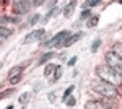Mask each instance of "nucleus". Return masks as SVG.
Listing matches in <instances>:
<instances>
[{"label":"nucleus","instance_id":"19","mask_svg":"<svg viewBox=\"0 0 122 109\" xmlns=\"http://www.w3.org/2000/svg\"><path fill=\"white\" fill-rule=\"evenodd\" d=\"M62 73H64V70H62V67H57V70H56V73H54V77H52V80L54 82H57L60 77H62Z\"/></svg>","mask_w":122,"mask_h":109},{"label":"nucleus","instance_id":"7","mask_svg":"<svg viewBox=\"0 0 122 109\" xmlns=\"http://www.w3.org/2000/svg\"><path fill=\"white\" fill-rule=\"evenodd\" d=\"M29 10V3L28 2H13V11L16 15H25L26 11Z\"/></svg>","mask_w":122,"mask_h":109},{"label":"nucleus","instance_id":"20","mask_svg":"<svg viewBox=\"0 0 122 109\" xmlns=\"http://www.w3.org/2000/svg\"><path fill=\"white\" fill-rule=\"evenodd\" d=\"M98 5H101V2H98V0H93V2H86V3H85V10H86V8H91V7H98Z\"/></svg>","mask_w":122,"mask_h":109},{"label":"nucleus","instance_id":"26","mask_svg":"<svg viewBox=\"0 0 122 109\" xmlns=\"http://www.w3.org/2000/svg\"><path fill=\"white\" fill-rule=\"evenodd\" d=\"M11 93H13V88H10V90L3 91V93H2V99H3V98H7V96H10Z\"/></svg>","mask_w":122,"mask_h":109},{"label":"nucleus","instance_id":"25","mask_svg":"<svg viewBox=\"0 0 122 109\" xmlns=\"http://www.w3.org/2000/svg\"><path fill=\"white\" fill-rule=\"evenodd\" d=\"M21 77H23V75H18V77H15V78H10V85H16V83H20Z\"/></svg>","mask_w":122,"mask_h":109},{"label":"nucleus","instance_id":"17","mask_svg":"<svg viewBox=\"0 0 122 109\" xmlns=\"http://www.w3.org/2000/svg\"><path fill=\"white\" fill-rule=\"evenodd\" d=\"M0 33H2V39H7L8 36H11V31H10V29H7L5 26H2Z\"/></svg>","mask_w":122,"mask_h":109},{"label":"nucleus","instance_id":"4","mask_svg":"<svg viewBox=\"0 0 122 109\" xmlns=\"http://www.w3.org/2000/svg\"><path fill=\"white\" fill-rule=\"evenodd\" d=\"M104 59H106V65H109L112 70H116L122 77V59L121 57L117 54H114L112 51H109V52H106Z\"/></svg>","mask_w":122,"mask_h":109},{"label":"nucleus","instance_id":"8","mask_svg":"<svg viewBox=\"0 0 122 109\" xmlns=\"http://www.w3.org/2000/svg\"><path fill=\"white\" fill-rule=\"evenodd\" d=\"M83 36V33H81V31H78V33H75V34H72V36L68 37V39H67L65 41V44H64V47H70V46H73L76 42V41H78V39H80V37Z\"/></svg>","mask_w":122,"mask_h":109},{"label":"nucleus","instance_id":"6","mask_svg":"<svg viewBox=\"0 0 122 109\" xmlns=\"http://www.w3.org/2000/svg\"><path fill=\"white\" fill-rule=\"evenodd\" d=\"M85 109H114V108H111L107 103H104L101 99H93L85 104Z\"/></svg>","mask_w":122,"mask_h":109},{"label":"nucleus","instance_id":"10","mask_svg":"<svg viewBox=\"0 0 122 109\" xmlns=\"http://www.w3.org/2000/svg\"><path fill=\"white\" fill-rule=\"evenodd\" d=\"M57 67H59V65L49 64V65L46 67V68H44V77H47V78H49L51 75H54V73H56V70H57Z\"/></svg>","mask_w":122,"mask_h":109},{"label":"nucleus","instance_id":"15","mask_svg":"<svg viewBox=\"0 0 122 109\" xmlns=\"http://www.w3.org/2000/svg\"><path fill=\"white\" fill-rule=\"evenodd\" d=\"M99 46H101V37H96L93 41V46H91V52H98Z\"/></svg>","mask_w":122,"mask_h":109},{"label":"nucleus","instance_id":"1","mask_svg":"<svg viewBox=\"0 0 122 109\" xmlns=\"http://www.w3.org/2000/svg\"><path fill=\"white\" fill-rule=\"evenodd\" d=\"M91 90H93L94 93L104 96L106 99H116V98H117V88H116L114 85H111V83L101 80V78L91 80Z\"/></svg>","mask_w":122,"mask_h":109},{"label":"nucleus","instance_id":"11","mask_svg":"<svg viewBox=\"0 0 122 109\" xmlns=\"http://www.w3.org/2000/svg\"><path fill=\"white\" fill-rule=\"evenodd\" d=\"M52 57H54V52H51V51H49V52H46V54H44L42 57H41V59H39L38 65H44V64H47V62L52 59Z\"/></svg>","mask_w":122,"mask_h":109},{"label":"nucleus","instance_id":"5","mask_svg":"<svg viewBox=\"0 0 122 109\" xmlns=\"http://www.w3.org/2000/svg\"><path fill=\"white\" fill-rule=\"evenodd\" d=\"M44 34H46V31H44L42 28H41V29H34V31H31V33H29L28 36H26L25 39H23V42H25V44H29V42L39 41V39H41V37L44 36Z\"/></svg>","mask_w":122,"mask_h":109},{"label":"nucleus","instance_id":"2","mask_svg":"<svg viewBox=\"0 0 122 109\" xmlns=\"http://www.w3.org/2000/svg\"><path fill=\"white\" fill-rule=\"evenodd\" d=\"M94 72H96V75H98V78H101V80H104V82L114 85L116 88L122 85V77L116 72V70H112L109 65H106V64L104 65H98Z\"/></svg>","mask_w":122,"mask_h":109},{"label":"nucleus","instance_id":"22","mask_svg":"<svg viewBox=\"0 0 122 109\" xmlns=\"http://www.w3.org/2000/svg\"><path fill=\"white\" fill-rule=\"evenodd\" d=\"M39 20H41V15H38V13H36L34 16H31V20H29V25H31V26H34Z\"/></svg>","mask_w":122,"mask_h":109},{"label":"nucleus","instance_id":"29","mask_svg":"<svg viewBox=\"0 0 122 109\" xmlns=\"http://www.w3.org/2000/svg\"><path fill=\"white\" fill-rule=\"evenodd\" d=\"M5 109H13V104H10V106H7Z\"/></svg>","mask_w":122,"mask_h":109},{"label":"nucleus","instance_id":"14","mask_svg":"<svg viewBox=\"0 0 122 109\" xmlns=\"http://www.w3.org/2000/svg\"><path fill=\"white\" fill-rule=\"evenodd\" d=\"M73 90H75V86H73V85H70V86H68V88H67V90L64 91V94H62V101H67V99H68Z\"/></svg>","mask_w":122,"mask_h":109},{"label":"nucleus","instance_id":"21","mask_svg":"<svg viewBox=\"0 0 122 109\" xmlns=\"http://www.w3.org/2000/svg\"><path fill=\"white\" fill-rule=\"evenodd\" d=\"M7 21H11V23H18V18H11V16H2V25H5Z\"/></svg>","mask_w":122,"mask_h":109},{"label":"nucleus","instance_id":"18","mask_svg":"<svg viewBox=\"0 0 122 109\" xmlns=\"http://www.w3.org/2000/svg\"><path fill=\"white\" fill-rule=\"evenodd\" d=\"M29 96H31V93H23V94L20 96V103H21V104H26L29 101Z\"/></svg>","mask_w":122,"mask_h":109},{"label":"nucleus","instance_id":"23","mask_svg":"<svg viewBox=\"0 0 122 109\" xmlns=\"http://www.w3.org/2000/svg\"><path fill=\"white\" fill-rule=\"evenodd\" d=\"M90 15H91V10H90V8H86V10H83V11H81L80 18H81V20H86L88 16H90Z\"/></svg>","mask_w":122,"mask_h":109},{"label":"nucleus","instance_id":"28","mask_svg":"<svg viewBox=\"0 0 122 109\" xmlns=\"http://www.w3.org/2000/svg\"><path fill=\"white\" fill-rule=\"evenodd\" d=\"M54 98H56V94H54V93H51V94H49V101H56Z\"/></svg>","mask_w":122,"mask_h":109},{"label":"nucleus","instance_id":"27","mask_svg":"<svg viewBox=\"0 0 122 109\" xmlns=\"http://www.w3.org/2000/svg\"><path fill=\"white\" fill-rule=\"evenodd\" d=\"M75 64H76V57H72V59L67 62V65H68V67H73Z\"/></svg>","mask_w":122,"mask_h":109},{"label":"nucleus","instance_id":"24","mask_svg":"<svg viewBox=\"0 0 122 109\" xmlns=\"http://www.w3.org/2000/svg\"><path fill=\"white\" fill-rule=\"evenodd\" d=\"M65 103H67V106H68V108H72V106H75L76 99H75V98H73V96H70V98H68V99H67Z\"/></svg>","mask_w":122,"mask_h":109},{"label":"nucleus","instance_id":"9","mask_svg":"<svg viewBox=\"0 0 122 109\" xmlns=\"http://www.w3.org/2000/svg\"><path fill=\"white\" fill-rule=\"evenodd\" d=\"M18 75H23V67L21 65H15V67H11L8 72V80L10 78H15V77H18Z\"/></svg>","mask_w":122,"mask_h":109},{"label":"nucleus","instance_id":"13","mask_svg":"<svg viewBox=\"0 0 122 109\" xmlns=\"http://www.w3.org/2000/svg\"><path fill=\"white\" fill-rule=\"evenodd\" d=\"M111 51H112L114 54H117V55H119V57L122 59V42H114V44H112V49H111Z\"/></svg>","mask_w":122,"mask_h":109},{"label":"nucleus","instance_id":"16","mask_svg":"<svg viewBox=\"0 0 122 109\" xmlns=\"http://www.w3.org/2000/svg\"><path fill=\"white\" fill-rule=\"evenodd\" d=\"M98 21H99V18H98V16H91V18H90V21H86V26H88V28H94L96 25H98Z\"/></svg>","mask_w":122,"mask_h":109},{"label":"nucleus","instance_id":"3","mask_svg":"<svg viewBox=\"0 0 122 109\" xmlns=\"http://www.w3.org/2000/svg\"><path fill=\"white\" fill-rule=\"evenodd\" d=\"M70 36H72V34H70L68 31H60V33H57L54 37H51L46 44H44V47H46V49H52V47H62V46L65 44V41H67Z\"/></svg>","mask_w":122,"mask_h":109},{"label":"nucleus","instance_id":"12","mask_svg":"<svg viewBox=\"0 0 122 109\" xmlns=\"http://www.w3.org/2000/svg\"><path fill=\"white\" fill-rule=\"evenodd\" d=\"M75 5H76L75 2H70L65 8H64V11H62V13H64V16H70V15L73 13V10H75Z\"/></svg>","mask_w":122,"mask_h":109}]
</instances>
